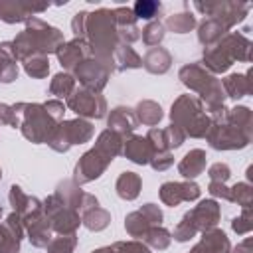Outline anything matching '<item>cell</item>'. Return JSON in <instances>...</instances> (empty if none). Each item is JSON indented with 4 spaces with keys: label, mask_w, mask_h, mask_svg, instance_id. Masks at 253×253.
Wrapping results in <instances>:
<instances>
[{
    "label": "cell",
    "mask_w": 253,
    "mask_h": 253,
    "mask_svg": "<svg viewBox=\"0 0 253 253\" xmlns=\"http://www.w3.org/2000/svg\"><path fill=\"white\" fill-rule=\"evenodd\" d=\"M154 10H156V4L154 2H138L134 6L136 16H140V18H150L154 14Z\"/></svg>",
    "instance_id": "cell-1"
}]
</instances>
